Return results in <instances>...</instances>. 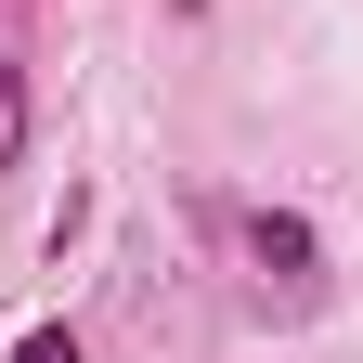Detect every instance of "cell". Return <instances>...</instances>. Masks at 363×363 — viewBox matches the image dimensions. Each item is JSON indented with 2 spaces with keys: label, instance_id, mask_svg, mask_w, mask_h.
<instances>
[{
  "label": "cell",
  "instance_id": "obj_3",
  "mask_svg": "<svg viewBox=\"0 0 363 363\" xmlns=\"http://www.w3.org/2000/svg\"><path fill=\"white\" fill-rule=\"evenodd\" d=\"M13 363H91V350H78V325H26V337H13Z\"/></svg>",
  "mask_w": 363,
  "mask_h": 363
},
{
  "label": "cell",
  "instance_id": "obj_1",
  "mask_svg": "<svg viewBox=\"0 0 363 363\" xmlns=\"http://www.w3.org/2000/svg\"><path fill=\"white\" fill-rule=\"evenodd\" d=\"M247 259L272 286H325V234H311L298 208H247Z\"/></svg>",
  "mask_w": 363,
  "mask_h": 363
},
{
  "label": "cell",
  "instance_id": "obj_2",
  "mask_svg": "<svg viewBox=\"0 0 363 363\" xmlns=\"http://www.w3.org/2000/svg\"><path fill=\"white\" fill-rule=\"evenodd\" d=\"M26 156V65H0V169Z\"/></svg>",
  "mask_w": 363,
  "mask_h": 363
}]
</instances>
